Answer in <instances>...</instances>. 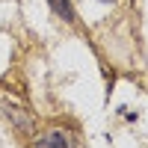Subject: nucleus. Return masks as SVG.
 Masks as SVG:
<instances>
[{
  "mask_svg": "<svg viewBox=\"0 0 148 148\" xmlns=\"http://www.w3.org/2000/svg\"><path fill=\"white\" fill-rule=\"evenodd\" d=\"M36 148H68V139H65V133L51 130L45 139H39V142H36Z\"/></svg>",
  "mask_w": 148,
  "mask_h": 148,
  "instance_id": "obj_1",
  "label": "nucleus"
},
{
  "mask_svg": "<svg viewBox=\"0 0 148 148\" xmlns=\"http://www.w3.org/2000/svg\"><path fill=\"white\" fill-rule=\"evenodd\" d=\"M51 6H53V12H56L59 18H65V21L74 18V12H71V6H68V0H51Z\"/></svg>",
  "mask_w": 148,
  "mask_h": 148,
  "instance_id": "obj_2",
  "label": "nucleus"
}]
</instances>
